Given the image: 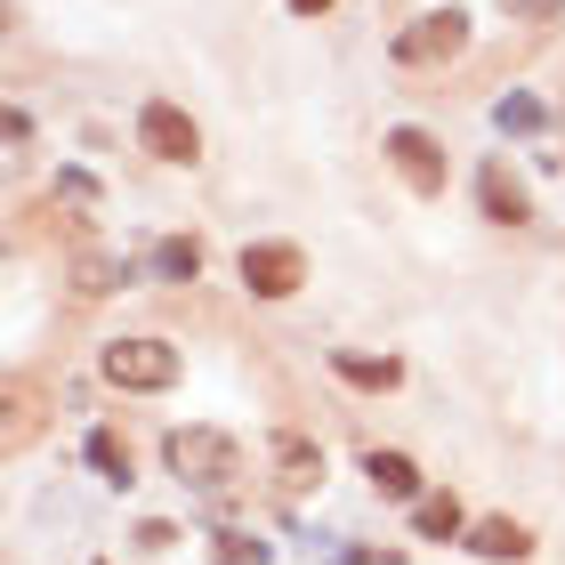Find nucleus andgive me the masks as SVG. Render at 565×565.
Here are the masks:
<instances>
[{"instance_id": "6", "label": "nucleus", "mask_w": 565, "mask_h": 565, "mask_svg": "<svg viewBox=\"0 0 565 565\" xmlns=\"http://www.w3.org/2000/svg\"><path fill=\"white\" fill-rule=\"evenodd\" d=\"M388 153H396V170H404L413 194H445V153H436L428 130H388Z\"/></svg>"}, {"instance_id": "8", "label": "nucleus", "mask_w": 565, "mask_h": 565, "mask_svg": "<svg viewBox=\"0 0 565 565\" xmlns=\"http://www.w3.org/2000/svg\"><path fill=\"white\" fill-rule=\"evenodd\" d=\"M477 194H484V218H501V226H525V186H518V178H509L501 162H484Z\"/></svg>"}, {"instance_id": "4", "label": "nucleus", "mask_w": 565, "mask_h": 565, "mask_svg": "<svg viewBox=\"0 0 565 565\" xmlns=\"http://www.w3.org/2000/svg\"><path fill=\"white\" fill-rule=\"evenodd\" d=\"M138 146L153 153V162H194V153H202V130L170 106V97H153V106L138 114Z\"/></svg>"}, {"instance_id": "13", "label": "nucleus", "mask_w": 565, "mask_h": 565, "mask_svg": "<svg viewBox=\"0 0 565 565\" xmlns=\"http://www.w3.org/2000/svg\"><path fill=\"white\" fill-rule=\"evenodd\" d=\"M153 275H162V282H194L202 275V243H162V250H153Z\"/></svg>"}, {"instance_id": "12", "label": "nucleus", "mask_w": 565, "mask_h": 565, "mask_svg": "<svg viewBox=\"0 0 565 565\" xmlns=\"http://www.w3.org/2000/svg\"><path fill=\"white\" fill-rule=\"evenodd\" d=\"M413 525L428 533V542H452V533H460V501H452V493H428V501L413 509Z\"/></svg>"}, {"instance_id": "18", "label": "nucleus", "mask_w": 565, "mask_h": 565, "mask_svg": "<svg viewBox=\"0 0 565 565\" xmlns=\"http://www.w3.org/2000/svg\"><path fill=\"white\" fill-rule=\"evenodd\" d=\"M291 9H299V17H323V9H331V0H291Z\"/></svg>"}, {"instance_id": "16", "label": "nucleus", "mask_w": 565, "mask_h": 565, "mask_svg": "<svg viewBox=\"0 0 565 565\" xmlns=\"http://www.w3.org/2000/svg\"><path fill=\"white\" fill-rule=\"evenodd\" d=\"M493 121H501V130H542V106H533V97H501V106H493Z\"/></svg>"}, {"instance_id": "17", "label": "nucleus", "mask_w": 565, "mask_h": 565, "mask_svg": "<svg viewBox=\"0 0 565 565\" xmlns=\"http://www.w3.org/2000/svg\"><path fill=\"white\" fill-rule=\"evenodd\" d=\"M501 9H509V17H525V24H542V17L565 9V0H501Z\"/></svg>"}, {"instance_id": "5", "label": "nucleus", "mask_w": 565, "mask_h": 565, "mask_svg": "<svg viewBox=\"0 0 565 565\" xmlns=\"http://www.w3.org/2000/svg\"><path fill=\"white\" fill-rule=\"evenodd\" d=\"M299 275H307V259H299L291 243H250V250H243V282H250L259 299H291Z\"/></svg>"}, {"instance_id": "14", "label": "nucleus", "mask_w": 565, "mask_h": 565, "mask_svg": "<svg viewBox=\"0 0 565 565\" xmlns=\"http://www.w3.org/2000/svg\"><path fill=\"white\" fill-rule=\"evenodd\" d=\"M89 460H97V469H106L114 484H130V445H121L114 428H97V436H89Z\"/></svg>"}, {"instance_id": "7", "label": "nucleus", "mask_w": 565, "mask_h": 565, "mask_svg": "<svg viewBox=\"0 0 565 565\" xmlns=\"http://www.w3.org/2000/svg\"><path fill=\"white\" fill-rule=\"evenodd\" d=\"M267 460H275V484H282V493H316V484H323V452L307 445V436H291V428L267 445Z\"/></svg>"}, {"instance_id": "9", "label": "nucleus", "mask_w": 565, "mask_h": 565, "mask_svg": "<svg viewBox=\"0 0 565 565\" xmlns=\"http://www.w3.org/2000/svg\"><path fill=\"white\" fill-rule=\"evenodd\" d=\"M364 477H372L380 501H413V493H420V469H413L404 452H364Z\"/></svg>"}, {"instance_id": "1", "label": "nucleus", "mask_w": 565, "mask_h": 565, "mask_svg": "<svg viewBox=\"0 0 565 565\" xmlns=\"http://www.w3.org/2000/svg\"><path fill=\"white\" fill-rule=\"evenodd\" d=\"M162 460H170L178 484H194V493H226V484L243 477V445L226 428H170Z\"/></svg>"}, {"instance_id": "2", "label": "nucleus", "mask_w": 565, "mask_h": 565, "mask_svg": "<svg viewBox=\"0 0 565 565\" xmlns=\"http://www.w3.org/2000/svg\"><path fill=\"white\" fill-rule=\"evenodd\" d=\"M469 49V17L460 9H436V17H413L396 33V65H452Z\"/></svg>"}, {"instance_id": "15", "label": "nucleus", "mask_w": 565, "mask_h": 565, "mask_svg": "<svg viewBox=\"0 0 565 565\" xmlns=\"http://www.w3.org/2000/svg\"><path fill=\"white\" fill-rule=\"evenodd\" d=\"M211 565H267V542H250V533H218Z\"/></svg>"}, {"instance_id": "3", "label": "nucleus", "mask_w": 565, "mask_h": 565, "mask_svg": "<svg viewBox=\"0 0 565 565\" xmlns=\"http://www.w3.org/2000/svg\"><path fill=\"white\" fill-rule=\"evenodd\" d=\"M97 364H106L114 388H170V380H178V348H162V340H114Z\"/></svg>"}, {"instance_id": "10", "label": "nucleus", "mask_w": 565, "mask_h": 565, "mask_svg": "<svg viewBox=\"0 0 565 565\" xmlns=\"http://www.w3.org/2000/svg\"><path fill=\"white\" fill-rule=\"evenodd\" d=\"M469 550H477V557H509V565H518V557L533 550V533H525V525H509V518H484V525L469 533Z\"/></svg>"}, {"instance_id": "11", "label": "nucleus", "mask_w": 565, "mask_h": 565, "mask_svg": "<svg viewBox=\"0 0 565 565\" xmlns=\"http://www.w3.org/2000/svg\"><path fill=\"white\" fill-rule=\"evenodd\" d=\"M331 364H340V380H355V388H396L404 380L396 355H331Z\"/></svg>"}]
</instances>
